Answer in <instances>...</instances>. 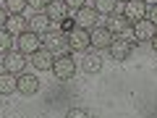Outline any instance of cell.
Segmentation results:
<instances>
[{
	"label": "cell",
	"mask_w": 157,
	"mask_h": 118,
	"mask_svg": "<svg viewBox=\"0 0 157 118\" xmlns=\"http://www.w3.org/2000/svg\"><path fill=\"white\" fill-rule=\"evenodd\" d=\"M141 3H144L147 8H152V6H157V0H141Z\"/></svg>",
	"instance_id": "cell-28"
},
{
	"label": "cell",
	"mask_w": 157,
	"mask_h": 118,
	"mask_svg": "<svg viewBox=\"0 0 157 118\" xmlns=\"http://www.w3.org/2000/svg\"><path fill=\"white\" fill-rule=\"evenodd\" d=\"M73 21H76V26L78 29H94L97 26V21H100V13L94 11V8H89V6H84V8H78L76 11V16H73Z\"/></svg>",
	"instance_id": "cell-8"
},
{
	"label": "cell",
	"mask_w": 157,
	"mask_h": 118,
	"mask_svg": "<svg viewBox=\"0 0 157 118\" xmlns=\"http://www.w3.org/2000/svg\"><path fill=\"white\" fill-rule=\"evenodd\" d=\"M81 66H84V73H100V68H102V58L97 55V53H84V61H81Z\"/></svg>",
	"instance_id": "cell-18"
},
{
	"label": "cell",
	"mask_w": 157,
	"mask_h": 118,
	"mask_svg": "<svg viewBox=\"0 0 157 118\" xmlns=\"http://www.w3.org/2000/svg\"><path fill=\"white\" fill-rule=\"evenodd\" d=\"M16 45H18V47H16L18 53L32 55V53H37L39 47H42V39H39V34H34V32H29V29H26V32H21V34L16 37Z\"/></svg>",
	"instance_id": "cell-5"
},
{
	"label": "cell",
	"mask_w": 157,
	"mask_h": 118,
	"mask_svg": "<svg viewBox=\"0 0 157 118\" xmlns=\"http://www.w3.org/2000/svg\"><path fill=\"white\" fill-rule=\"evenodd\" d=\"M42 13H45V16L50 18L52 24H60L63 18L68 16V8H66V3H63V0H50V3L45 6V11H42Z\"/></svg>",
	"instance_id": "cell-14"
},
{
	"label": "cell",
	"mask_w": 157,
	"mask_h": 118,
	"mask_svg": "<svg viewBox=\"0 0 157 118\" xmlns=\"http://www.w3.org/2000/svg\"><path fill=\"white\" fill-rule=\"evenodd\" d=\"M131 34H134V42H152V37L157 34V26L149 18H141V21L131 24Z\"/></svg>",
	"instance_id": "cell-7"
},
{
	"label": "cell",
	"mask_w": 157,
	"mask_h": 118,
	"mask_svg": "<svg viewBox=\"0 0 157 118\" xmlns=\"http://www.w3.org/2000/svg\"><path fill=\"white\" fill-rule=\"evenodd\" d=\"M71 29H76V21H73V18H63V21H60V32L63 34H68V32H71Z\"/></svg>",
	"instance_id": "cell-24"
},
{
	"label": "cell",
	"mask_w": 157,
	"mask_h": 118,
	"mask_svg": "<svg viewBox=\"0 0 157 118\" xmlns=\"http://www.w3.org/2000/svg\"><path fill=\"white\" fill-rule=\"evenodd\" d=\"M6 18H8V11H6V8H0V29L6 26Z\"/></svg>",
	"instance_id": "cell-27"
},
{
	"label": "cell",
	"mask_w": 157,
	"mask_h": 118,
	"mask_svg": "<svg viewBox=\"0 0 157 118\" xmlns=\"http://www.w3.org/2000/svg\"><path fill=\"white\" fill-rule=\"evenodd\" d=\"M52 61H55V55H52L50 50H45V47H39L37 53H32V61H29V63H32L37 71H50Z\"/></svg>",
	"instance_id": "cell-15"
},
{
	"label": "cell",
	"mask_w": 157,
	"mask_h": 118,
	"mask_svg": "<svg viewBox=\"0 0 157 118\" xmlns=\"http://www.w3.org/2000/svg\"><path fill=\"white\" fill-rule=\"evenodd\" d=\"M89 32H86V29H71V32H68V50L71 53H81V55H84L86 50H89Z\"/></svg>",
	"instance_id": "cell-3"
},
{
	"label": "cell",
	"mask_w": 157,
	"mask_h": 118,
	"mask_svg": "<svg viewBox=\"0 0 157 118\" xmlns=\"http://www.w3.org/2000/svg\"><path fill=\"white\" fill-rule=\"evenodd\" d=\"M18 92L21 95H26V97H34L39 92V79L34 76V73H18Z\"/></svg>",
	"instance_id": "cell-13"
},
{
	"label": "cell",
	"mask_w": 157,
	"mask_h": 118,
	"mask_svg": "<svg viewBox=\"0 0 157 118\" xmlns=\"http://www.w3.org/2000/svg\"><path fill=\"white\" fill-rule=\"evenodd\" d=\"M123 16L128 18V24H136L147 18V6L141 0H128V3H123Z\"/></svg>",
	"instance_id": "cell-10"
},
{
	"label": "cell",
	"mask_w": 157,
	"mask_h": 118,
	"mask_svg": "<svg viewBox=\"0 0 157 118\" xmlns=\"http://www.w3.org/2000/svg\"><path fill=\"white\" fill-rule=\"evenodd\" d=\"M26 55L18 50H8L6 58H3V68H6V73H13V76H18V73H24V68H26Z\"/></svg>",
	"instance_id": "cell-4"
},
{
	"label": "cell",
	"mask_w": 157,
	"mask_h": 118,
	"mask_svg": "<svg viewBox=\"0 0 157 118\" xmlns=\"http://www.w3.org/2000/svg\"><path fill=\"white\" fill-rule=\"evenodd\" d=\"M47 3H50V0H26V6L29 8H34V11H45V6H47Z\"/></svg>",
	"instance_id": "cell-23"
},
{
	"label": "cell",
	"mask_w": 157,
	"mask_h": 118,
	"mask_svg": "<svg viewBox=\"0 0 157 118\" xmlns=\"http://www.w3.org/2000/svg\"><path fill=\"white\" fill-rule=\"evenodd\" d=\"M152 47H155V53H157V34L152 37Z\"/></svg>",
	"instance_id": "cell-29"
},
{
	"label": "cell",
	"mask_w": 157,
	"mask_h": 118,
	"mask_svg": "<svg viewBox=\"0 0 157 118\" xmlns=\"http://www.w3.org/2000/svg\"><path fill=\"white\" fill-rule=\"evenodd\" d=\"M3 29H6L8 34H13V37H18L21 32H26V18H24V13H8Z\"/></svg>",
	"instance_id": "cell-16"
},
{
	"label": "cell",
	"mask_w": 157,
	"mask_h": 118,
	"mask_svg": "<svg viewBox=\"0 0 157 118\" xmlns=\"http://www.w3.org/2000/svg\"><path fill=\"white\" fill-rule=\"evenodd\" d=\"M66 3L68 11H78V8H84V0H63Z\"/></svg>",
	"instance_id": "cell-25"
},
{
	"label": "cell",
	"mask_w": 157,
	"mask_h": 118,
	"mask_svg": "<svg viewBox=\"0 0 157 118\" xmlns=\"http://www.w3.org/2000/svg\"><path fill=\"white\" fill-rule=\"evenodd\" d=\"M118 3H128V0H118Z\"/></svg>",
	"instance_id": "cell-30"
},
{
	"label": "cell",
	"mask_w": 157,
	"mask_h": 118,
	"mask_svg": "<svg viewBox=\"0 0 157 118\" xmlns=\"http://www.w3.org/2000/svg\"><path fill=\"white\" fill-rule=\"evenodd\" d=\"M13 42H16L13 34H8L6 29H0V53H8V50L13 47Z\"/></svg>",
	"instance_id": "cell-20"
},
{
	"label": "cell",
	"mask_w": 157,
	"mask_h": 118,
	"mask_svg": "<svg viewBox=\"0 0 157 118\" xmlns=\"http://www.w3.org/2000/svg\"><path fill=\"white\" fill-rule=\"evenodd\" d=\"M26 29H29V32H34V34H39V37H42L45 32H50V29H52V21H50V18H47V16H45L42 11H39V13H34L32 18H26Z\"/></svg>",
	"instance_id": "cell-12"
},
{
	"label": "cell",
	"mask_w": 157,
	"mask_h": 118,
	"mask_svg": "<svg viewBox=\"0 0 157 118\" xmlns=\"http://www.w3.org/2000/svg\"><path fill=\"white\" fill-rule=\"evenodd\" d=\"M66 118H89V113H86L84 108H71V110L66 113Z\"/></svg>",
	"instance_id": "cell-22"
},
{
	"label": "cell",
	"mask_w": 157,
	"mask_h": 118,
	"mask_svg": "<svg viewBox=\"0 0 157 118\" xmlns=\"http://www.w3.org/2000/svg\"><path fill=\"white\" fill-rule=\"evenodd\" d=\"M42 47L45 50H50L52 55H63V53H68V34H63V32H45L42 34Z\"/></svg>",
	"instance_id": "cell-2"
},
{
	"label": "cell",
	"mask_w": 157,
	"mask_h": 118,
	"mask_svg": "<svg viewBox=\"0 0 157 118\" xmlns=\"http://www.w3.org/2000/svg\"><path fill=\"white\" fill-rule=\"evenodd\" d=\"M13 92H18V79L3 71L0 73V95H13Z\"/></svg>",
	"instance_id": "cell-17"
},
{
	"label": "cell",
	"mask_w": 157,
	"mask_h": 118,
	"mask_svg": "<svg viewBox=\"0 0 157 118\" xmlns=\"http://www.w3.org/2000/svg\"><path fill=\"white\" fill-rule=\"evenodd\" d=\"M128 26L131 24H128V18H126L123 13H110V16L105 18V29L113 34V37H115V34H126Z\"/></svg>",
	"instance_id": "cell-11"
},
{
	"label": "cell",
	"mask_w": 157,
	"mask_h": 118,
	"mask_svg": "<svg viewBox=\"0 0 157 118\" xmlns=\"http://www.w3.org/2000/svg\"><path fill=\"white\" fill-rule=\"evenodd\" d=\"M52 73H55V79L58 81H68V79H73L76 76V61H73L68 53H63V55H55V61H52V68H50Z\"/></svg>",
	"instance_id": "cell-1"
},
{
	"label": "cell",
	"mask_w": 157,
	"mask_h": 118,
	"mask_svg": "<svg viewBox=\"0 0 157 118\" xmlns=\"http://www.w3.org/2000/svg\"><path fill=\"white\" fill-rule=\"evenodd\" d=\"M110 42H113V34L107 32L105 26L89 29V45H92V47H97V50H107V47H110Z\"/></svg>",
	"instance_id": "cell-9"
},
{
	"label": "cell",
	"mask_w": 157,
	"mask_h": 118,
	"mask_svg": "<svg viewBox=\"0 0 157 118\" xmlns=\"http://www.w3.org/2000/svg\"><path fill=\"white\" fill-rule=\"evenodd\" d=\"M115 6H118V0H94V11L97 13H105V16H110V13H115Z\"/></svg>",
	"instance_id": "cell-19"
},
{
	"label": "cell",
	"mask_w": 157,
	"mask_h": 118,
	"mask_svg": "<svg viewBox=\"0 0 157 118\" xmlns=\"http://www.w3.org/2000/svg\"><path fill=\"white\" fill-rule=\"evenodd\" d=\"M107 50H110V58H113V61L123 63V61H128V58H131V53H134V45H131L126 37H118V39L113 37V42H110V47H107Z\"/></svg>",
	"instance_id": "cell-6"
},
{
	"label": "cell",
	"mask_w": 157,
	"mask_h": 118,
	"mask_svg": "<svg viewBox=\"0 0 157 118\" xmlns=\"http://www.w3.org/2000/svg\"><path fill=\"white\" fill-rule=\"evenodd\" d=\"M147 18H149V21H152V24L157 26V6H152L149 11H147Z\"/></svg>",
	"instance_id": "cell-26"
},
{
	"label": "cell",
	"mask_w": 157,
	"mask_h": 118,
	"mask_svg": "<svg viewBox=\"0 0 157 118\" xmlns=\"http://www.w3.org/2000/svg\"><path fill=\"white\" fill-rule=\"evenodd\" d=\"M26 0H6V11L8 13H24Z\"/></svg>",
	"instance_id": "cell-21"
}]
</instances>
